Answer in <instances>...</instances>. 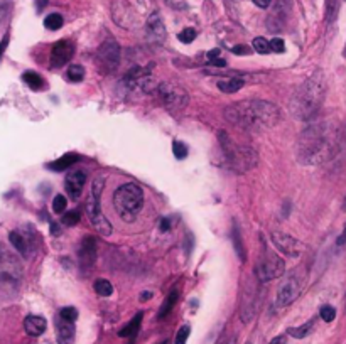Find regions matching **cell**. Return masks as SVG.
<instances>
[{"label": "cell", "mask_w": 346, "mask_h": 344, "mask_svg": "<svg viewBox=\"0 0 346 344\" xmlns=\"http://www.w3.org/2000/svg\"><path fill=\"white\" fill-rule=\"evenodd\" d=\"M232 238H233V245H235V250H237V255L238 258L245 261L247 258V255H245V248H243V243H242V236H240V231H238V226L233 225L232 228Z\"/></svg>", "instance_id": "obj_25"}, {"label": "cell", "mask_w": 346, "mask_h": 344, "mask_svg": "<svg viewBox=\"0 0 346 344\" xmlns=\"http://www.w3.org/2000/svg\"><path fill=\"white\" fill-rule=\"evenodd\" d=\"M62 24H64V19L59 14H49L46 19H44V26L46 29H49V31H57V29L62 27Z\"/></svg>", "instance_id": "obj_29"}, {"label": "cell", "mask_w": 346, "mask_h": 344, "mask_svg": "<svg viewBox=\"0 0 346 344\" xmlns=\"http://www.w3.org/2000/svg\"><path fill=\"white\" fill-rule=\"evenodd\" d=\"M7 44H9V36H6L2 41H0V59H2V54H4V51H6Z\"/></svg>", "instance_id": "obj_44"}, {"label": "cell", "mask_w": 346, "mask_h": 344, "mask_svg": "<svg viewBox=\"0 0 346 344\" xmlns=\"http://www.w3.org/2000/svg\"><path fill=\"white\" fill-rule=\"evenodd\" d=\"M61 221H62V225H66V226H75L76 223L80 221V213L78 211L66 213V215L61 218Z\"/></svg>", "instance_id": "obj_33"}, {"label": "cell", "mask_w": 346, "mask_h": 344, "mask_svg": "<svg viewBox=\"0 0 346 344\" xmlns=\"http://www.w3.org/2000/svg\"><path fill=\"white\" fill-rule=\"evenodd\" d=\"M147 34L151 36L152 41L156 42H164L166 41V27L162 24V19L157 12H154L151 17L147 19Z\"/></svg>", "instance_id": "obj_15"}, {"label": "cell", "mask_w": 346, "mask_h": 344, "mask_svg": "<svg viewBox=\"0 0 346 344\" xmlns=\"http://www.w3.org/2000/svg\"><path fill=\"white\" fill-rule=\"evenodd\" d=\"M57 342L59 344H73L75 342V322L66 321L62 317H57L56 321Z\"/></svg>", "instance_id": "obj_16"}, {"label": "cell", "mask_w": 346, "mask_h": 344, "mask_svg": "<svg viewBox=\"0 0 346 344\" xmlns=\"http://www.w3.org/2000/svg\"><path fill=\"white\" fill-rule=\"evenodd\" d=\"M191 334V327L189 326H182L179 331L176 334V339H174V344H186L187 337H189Z\"/></svg>", "instance_id": "obj_34"}, {"label": "cell", "mask_w": 346, "mask_h": 344, "mask_svg": "<svg viewBox=\"0 0 346 344\" xmlns=\"http://www.w3.org/2000/svg\"><path fill=\"white\" fill-rule=\"evenodd\" d=\"M270 2H272V0H253V4H255L257 7H260V9H267L268 6H270Z\"/></svg>", "instance_id": "obj_43"}, {"label": "cell", "mask_w": 346, "mask_h": 344, "mask_svg": "<svg viewBox=\"0 0 346 344\" xmlns=\"http://www.w3.org/2000/svg\"><path fill=\"white\" fill-rule=\"evenodd\" d=\"M149 299H152V292H142V295H141V302H146V300H149Z\"/></svg>", "instance_id": "obj_48"}, {"label": "cell", "mask_w": 346, "mask_h": 344, "mask_svg": "<svg viewBox=\"0 0 346 344\" xmlns=\"http://www.w3.org/2000/svg\"><path fill=\"white\" fill-rule=\"evenodd\" d=\"M78 255H80V263L85 270L93 266L95 260H97V241H95L93 236H85V240L81 241Z\"/></svg>", "instance_id": "obj_14"}, {"label": "cell", "mask_w": 346, "mask_h": 344, "mask_svg": "<svg viewBox=\"0 0 346 344\" xmlns=\"http://www.w3.org/2000/svg\"><path fill=\"white\" fill-rule=\"evenodd\" d=\"M336 243H338L339 246H341V245H346V225H344V228H343V233H341V235L338 236V241H336Z\"/></svg>", "instance_id": "obj_46"}, {"label": "cell", "mask_w": 346, "mask_h": 344, "mask_svg": "<svg viewBox=\"0 0 346 344\" xmlns=\"http://www.w3.org/2000/svg\"><path fill=\"white\" fill-rule=\"evenodd\" d=\"M220 54H222V51H220V49H211V51L208 52V59H210V61L218 59Z\"/></svg>", "instance_id": "obj_42"}, {"label": "cell", "mask_w": 346, "mask_h": 344, "mask_svg": "<svg viewBox=\"0 0 346 344\" xmlns=\"http://www.w3.org/2000/svg\"><path fill=\"white\" fill-rule=\"evenodd\" d=\"M319 316L324 322H333L336 317V309L331 307V305H323L319 311Z\"/></svg>", "instance_id": "obj_31"}, {"label": "cell", "mask_w": 346, "mask_h": 344, "mask_svg": "<svg viewBox=\"0 0 346 344\" xmlns=\"http://www.w3.org/2000/svg\"><path fill=\"white\" fill-rule=\"evenodd\" d=\"M225 64H227V62H225V59H215V61H211V66H218V67H223Z\"/></svg>", "instance_id": "obj_47"}, {"label": "cell", "mask_w": 346, "mask_h": 344, "mask_svg": "<svg viewBox=\"0 0 346 344\" xmlns=\"http://www.w3.org/2000/svg\"><path fill=\"white\" fill-rule=\"evenodd\" d=\"M59 317L66 319V321H71V322H75L76 319H78V311H76L75 307H64V309H61V312H59Z\"/></svg>", "instance_id": "obj_35"}, {"label": "cell", "mask_w": 346, "mask_h": 344, "mask_svg": "<svg viewBox=\"0 0 346 344\" xmlns=\"http://www.w3.org/2000/svg\"><path fill=\"white\" fill-rule=\"evenodd\" d=\"M253 49H255L258 54H268L272 49H270V42L265 41L263 37H255L253 39Z\"/></svg>", "instance_id": "obj_30"}, {"label": "cell", "mask_w": 346, "mask_h": 344, "mask_svg": "<svg viewBox=\"0 0 346 344\" xmlns=\"http://www.w3.org/2000/svg\"><path fill=\"white\" fill-rule=\"evenodd\" d=\"M98 66L103 73H113L120 64V46L117 41L107 39L97 51Z\"/></svg>", "instance_id": "obj_10"}, {"label": "cell", "mask_w": 346, "mask_h": 344, "mask_svg": "<svg viewBox=\"0 0 346 344\" xmlns=\"http://www.w3.org/2000/svg\"><path fill=\"white\" fill-rule=\"evenodd\" d=\"M169 228H171V223L167 218H161L159 220V230L161 231H169Z\"/></svg>", "instance_id": "obj_41"}, {"label": "cell", "mask_w": 346, "mask_h": 344, "mask_svg": "<svg viewBox=\"0 0 346 344\" xmlns=\"http://www.w3.org/2000/svg\"><path fill=\"white\" fill-rule=\"evenodd\" d=\"M326 95V80L323 71H316L302 83L291 98L292 117L311 122L319 113Z\"/></svg>", "instance_id": "obj_3"}, {"label": "cell", "mask_w": 346, "mask_h": 344, "mask_svg": "<svg viewBox=\"0 0 346 344\" xmlns=\"http://www.w3.org/2000/svg\"><path fill=\"white\" fill-rule=\"evenodd\" d=\"M270 49H272L273 52H284V49H286L284 41L279 39V37H275V39H272V41H270Z\"/></svg>", "instance_id": "obj_38"}, {"label": "cell", "mask_w": 346, "mask_h": 344, "mask_svg": "<svg viewBox=\"0 0 346 344\" xmlns=\"http://www.w3.org/2000/svg\"><path fill=\"white\" fill-rule=\"evenodd\" d=\"M52 210L54 213H62L66 210V197L62 194H57L54 199H52Z\"/></svg>", "instance_id": "obj_37"}, {"label": "cell", "mask_w": 346, "mask_h": 344, "mask_svg": "<svg viewBox=\"0 0 346 344\" xmlns=\"http://www.w3.org/2000/svg\"><path fill=\"white\" fill-rule=\"evenodd\" d=\"M245 85V81L242 78H228L225 81H218V88L223 93H237V91Z\"/></svg>", "instance_id": "obj_22"}, {"label": "cell", "mask_w": 346, "mask_h": 344, "mask_svg": "<svg viewBox=\"0 0 346 344\" xmlns=\"http://www.w3.org/2000/svg\"><path fill=\"white\" fill-rule=\"evenodd\" d=\"M284 270H286L284 260H282L275 251L263 248L262 255H260V260H258V265L255 268L257 279L260 280V282H268V280L282 277Z\"/></svg>", "instance_id": "obj_8"}, {"label": "cell", "mask_w": 346, "mask_h": 344, "mask_svg": "<svg viewBox=\"0 0 346 344\" xmlns=\"http://www.w3.org/2000/svg\"><path fill=\"white\" fill-rule=\"evenodd\" d=\"M272 243L277 246L279 251H282L287 256H299L302 251V243L299 240L292 238V236L281 233V231H272L270 235Z\"/></svg>", "instance_id": "obj_12"}, {"label": "cell", "mask_w": 346, "mask_h": 344, "mask_svg": "<svg viewBox=\"0 0 346 344\" xmlns=\"http://www.w3.org/2000/svg\"><path fill=\"white\" fill-rule=\"evenodd\" d=\"M338 132L329 127L328 122L311 120L309 127L302 132L297 145V157L302 164H323L333 161L336 154Z\"/></svg>", "instance_id": "obj_1"}, {"label": "cell", "mask_w": 346, "mask_h": 344, "mask_svg": "<svg viewBox=\"0 0 346 344\" xmlns=\"http://www.w3.org/2000/svg\"><path fill=\"white\" fill-rule=\"evenodd\" d=\"M78 161V156L76 154H66V156H62L59 157L57 161L54 162H51V164H47V167L52 169V171H57V172H61V171H66L68 167H71L73 164Z\"/></svg>", "instance_id": "obj_20"}, {"label": "cell", "mask_w": 346, "mask_h": 344, "mask_svg": "<svg viewBox=\"0 0 346 344\" xmlns=\"http://www.w3.org/2000/svg\"><path fill=\"white\" fill-rule=\"evenodd\" d=\"M46 4H47V0H36V6H37L39 11H42V9L46 7Z\"/></svg>", "instance_id": "obj_49"}, {"label": "cell", "mask_w": 346, "mask_h": 344, "mask_svg": "<svg viewBox=\"0 0 346 344\" xmlns=\"http://www.w3.org/2000/svg\"><path fill=\"white\" fill-rule=\"evenodd\" d=\"M9 9H11V2L9 0H0V22H4V19L7 17Z\"/></svg>", "instance_id": "obj_39"}, {"label": "cell", "mask_w": 346, "mask_h": 344, "mask_svg": "<svg viewBox=\"0 0 346 344\" xmlns=\"http://www.w3.org/2000/svg\"><path fill=\"white\" fill-rule=\"evenodd\" d=\"M301 280L296 273H291L282 280L281 285L277 289V297H275V305L277 307H287L294 300L299 297L301 294Z\"/></svg>", "instance_id": "obj_11"}, {"label": "cell", "mask_w": 346, "mask_h": 344, "mask_svg": "<svg viewBox=\"0 0 346 344\" xmlns=\"http://www.w3.org/2000/svg\"><path fill=\"white\" fill-rule=\"evenodd\" d=\"M22 284V265L16 255L0 245V294L14 297Z\"/></svg>", "instance_id": "obj_6"}, {"label": "cell", "mask_w": 346, "mask_h": 344, "mask_svg": "<svg viewBox=\"0 0 346 344\" xmlns=\"http://www.w3.org/2000/svg\"><path fill=\"white\" fill-rule=\"evenodd\" d=\"M86 182V174L85 172H70L68 177H66V191H68V194L76 199V197H80L81 191H83V186Z\"/></svg>", "instance_id": "obj_17"}, {"label": "cell", "mask_w": 346, "mask_h": 344, "mask_svg": "<svg viewBox=\"0 0 346 344\" xmlns=\"http://www.w3.org/2000/svg\"><path fill=\"white\" fill-rule=\"evenodd\" d=\"M9 240H11L14 248L17 250V253H21L22 256H29V251H31V248H29V240L22 233H19V231H11Z\"/></svg>", "instance_id": "obj_19"}, {"label": "cell", "mask_w": 346, "mask_h": 344, "mask_svg": "<svg viewBox=\"0 0 346 344\" xmlns=\"http://www.w3.org/2000/svg\"><path fill=\"white\" fill-rule=\"evenodd\" d=\"M230 344H235V341H232V342H230Z\"/></svg>", "instance_id": "obj_51"}, {"label": "cell", "mask_w": 346, "mask_h": 344, "mask_svg": "<svg viewBox=\"0 0 346 344\" xmlns=\"http://www.w3.org/2000/svg\"><path fill=\"white\" fill-rule=\"evenodd\" d=\"M176 300H177V292L176 290H172V292L167 295V299L164 300V304H162V307H161V311L159 314H157V317L159 319H164L167 314H169L172 311V307H174V304H176Z\"/></svg>", "instance_id": "obj_26"}, {"label": "cell", "mask_w": 346, "mask_h": 344, "mask_svg": "<svg viewBox=\"0 0 346 344\" xmlns=\"http://www.w3.org/2000/svg\"><path fill=\"white\" fill-rule=\"evenodd\" d=\"M113 206L123 221L132 223L142 211L144 206V192L142 189L133 182L122 184L113 192Z\"/></svg>", "instance_id": "obj_5"}, {"label": "cell", "mask_w": 346, "mask_h": 344, "mask_svg": "<svg viewBox=\"0 0 346 344\" xmlns=\"http://www.w3.org/2000/svg\"><path fill=\"white\" fill-rule=\"evenodd\" d=\"M22 80L26 81V85L32 90H41L42 86H44V81H42L41 76L34 71H26L22 75Z\"/></svg>", "instance_id": "obj_24"}, {"label": "cell", "mask_w": 346, "mask_h": 344, "mask_svg": "<svg viewBox=\"0 0 346 344\" xmlns=\"http://www.w3.org/2000/svg\"><path fill=\"white\" fill-rule=\"evenodd\" d=\"M225 118L230 123L250 130H265L277 125L281 113L273 103L263 100H245L225 108Z\"/></svg>", "instance_id": "obj_2"}, {"label": "cell", "mask_w": 346, "mask_h": 344, "mask_svg": "<svg viewBox=\"0 0 346 344\" xmlns=\"http://www.w3.org/2000/svg\"><path fill=\"white\" fill-rule=\"evenodd\" d=\"M172 152H174L176 159L182 161V159L187 156V147L184 144H181V142H174V144H172Z\"/></svg>", "instance_id": "obj_36"}, {"label": "cell", "mask_w": 346, "mask_h": 344, "mask_svg": "<svg viewBox=\"0 0 346 344\" xmlns=\"http://www.w3.org/2000/svg\"><path fill=\"white\" fill-rule=\"evenodd\" d=\"M157 95H159L162 105L171 111L182 110L187 105V101H189L184 88H181V86L176 85V83H169V81L159 85V88H157Z\"/></svg>", "instance_id": "obj_9"}, {"label": "cell", "mask_w": 346, "mask_h": 344, "mask_svg": "<svg viewBox=\"0 0 346 344\" xmlns=\"http://www.w3.org/2000/svg\"><path fill=\"white\" fill-rule=\"evenodd\" d=\"M232 52H233V54H237V56H247L252 51H250L247 46H235L232 49Z\"/></svg>", "instance_id": "obj_40"}, {"label": "cell", "mask_w": 346, "mask_h": 344, "mask_svg": "<svg viewBox=\"0 0 346 344\" xmlns=\"http://www.w3.org/2000/svg\"><path fill=\"white\" fill-rule=\"evenodd\" d=\"M218 139H220V145H222V150H223V157L230 169H233L235 172L242 174L245 171H248V169L257 166V152H253L250 147L237 144L227 132H223V130L220 132Z\"/></svg>", "instance_id": "obj_4"}, {"label": "cell", "mask_w": 346, "mask_h": 344, "mask_svg": "<svg viewBox=\"0 0 346 344\" xmlns=\"http://www.w3.org/2000/svg\"><path fill=\"white\" fill-rule=\"evenodd\" d=\"M177 37H179V41L184 42V44H191V42L196 39V31L193 27H187V29H184V31H181Z\"/></svg>", "instance_id": "obj_32"}, {"label": "cell", "mask_w": 346, "mask_h": 344, "mask_svg": "<svg viewBox=\"0 0 346 344\" xmlns=\"http://www.w3.org/2000/svg\"><path fill=\"white\" fill-rule=\"evenodd\" d=\"M95 290H97V294L102 295V297H110V295L113 294V285L110 284V280L107 279H98L97 282H95Z\"/></svg>", "instance_id": "obj_27"}, {"label": "cell", "mask_w": 346, "mask_h": 344, "mask_svg": "<svg viewBox=\"0 0 346 344\" xmlns=\"http://www.w3.org/2000/svg\"><path fill=\"white\" fill-rule=\"evenodd\" d=\"M286 342H287L286 336H277V337H273L272 341H268V344H286Z\"/></svg>", "instance_id": "obj_45"}, {"label": "cell", "mask_w": 346, "mask_h": 344, "mask_svg": "<svg viewBox=\"0 0 346 344\" xmlns=\"http://www.w3.org/2000/svg\"><path fill=\"white\" fill-rule=\"evenodd\" d=\"M142 317H144V314L139 312L137 316L127 324V326H125L123 329H120L118 336H122V337H135V334L139 332V327H141Z\"/></svg>", "instance_id": "obj_21"}, {"label": "cell", "mask_w": 346, "mask_h": 344, "mask_svg": "<svg viewBox=\"0 0 346 344\" xmlns=\"http://www.w3.org/2000/svg\"><path fill=\"white\" fill-rule=\"evenodd\" d=\"M103 182H105V179L100 177L93 182V186H91L90 197H88V201H86V213H88L90 223L93 225L95 230H97L102 236H108L112 233V223L107 220V216L103 215L102 208H100V196H102Z\"/></svg>", "instance_id": "obj_7"}, {"label": "cell", "mask_w": 346, "mask_h": 344, "mask_svg": "<svg viewBox=\"0 0 346 344\" xmlns=\"http://www.w3.org/2000/svg\"><path fill=\"white\" fill-rule=\"evenodd\" d=\"M312 327H314V319L304 322L299 327H289V329H287V334L292 336V337H296V339H304L307 334L312 331Z\"/></svg>", "instance_id": "obj_23"}, {"label": "cell", "mask_w": 346, "mask_h": 344, "mask_svg": "<svg viewBox=\"0 0 346 344\" xmlns=\"http://www.w3.org/2000/svg\"><path fill=\"white\" fill-rule=\"evenodd\" d=\"M162 344H169V341H164V342H162Z\"/></svg>", "instance_id": "obj_50"}, {"label": "cell", "mask_w": 346, "mask_h": 344, "mask_svg": "<svg viewBox=\"0 0 346 344\" xmlns=\"http://www.w3.org/2000/svg\"><path fill=\"white\" fill-rule=\"evenodd\" d=\"M66 76H68V80L71 81V83H80V81L85 78V67L80 66V64H71L68 67Z\"/></svg>", "instance_id": "obj_28"}, {"label": "cell", "mask_w": 346, "mask_h": 344, "mask_svg": "<svg viewBox=\"0 0 346 344\" xmlns=\"http://www.w3.org/2000/svg\"><path fill=\"white\" fill-rule=\"evenodd\" d=\"M46 327H47L46 319L41 316H27L24 319V329H26V332L32 337H37V336H41V334H44Z\"/></svg>", "instance_id": "obj_18"}, {"label": "cell", "mask_w": 346, "mask_h": 344, "mask_svg": "<svg viewBox=\"0 0 346 344\" xmlns=\"http://www.w3.org/2000/svg\"><path fill=\"white\" fill-rule=\"evenodd\" d=\"M73 44L68 41H59L52 46L51 51V66L52 67H61L64 66L66 62H70V59L73 57Z\"/></svg>", "instance_id": "obj_13"}]
</instances>
